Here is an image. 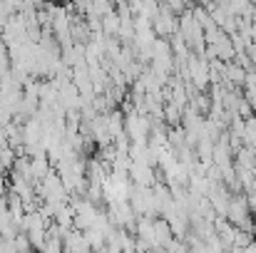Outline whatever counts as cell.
I'll list each match as a JSON object with an SVG mask.
<instances>
[{"mask_svg":"<svg viewBox=\"0 0 256 253\" xmlns=\"http://www.w3.org/2000/svg\"><path fill=\"white\" fill-rule=\"evenodd\" d=\"M30 167H32V176H35V181H42V179L50 174V162H48V157H45V154L32 157V159H30Z\"/></svg>","mask_w":256,"mask_h":253,"instance_id":"cell-1","label":"cell"},{"mask_svg":"<svg viewBox=\"0 0 256 253\" xmlns=\"http://www.w3.org/2000/svg\"><path fill=\"white\" fill-rule=\"evenodd\" d=\"M8 196V179H5V174L0 171V199H5Z\"/></svg>","mask_w":256,"mask_h":253,"instance_id":"cell-2","label":"cell"}]
</instances>
